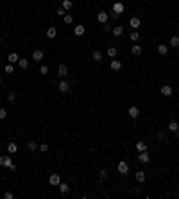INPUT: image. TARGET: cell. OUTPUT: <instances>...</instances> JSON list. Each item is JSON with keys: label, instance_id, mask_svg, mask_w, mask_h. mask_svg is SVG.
I'll use <instances>...</instances> for the list:
<instances>
[{"label": "cell", "instance_id": "obj_22", "mask_svg": "<svg viewBox=\"0 0 179 199\" xmlns=\"http://www.w3.org/2000/svg\"><path fill=\"white\" fill-rule=\"evenodd\" d=\"M168 43H170V47H174V49H179V36H172Z\"/></svg>", "mask_w": 179, "mask_h": 199}, {"label": "cell", "instance_id": "obj_15", "mask_svg": "<svg viewBox=\"0 0 179 199\" xmlns=\"http://www.w3.org/2000/svg\"><path fill=\"white\" fill-rule=\"evenodd\" d=\"M111 33H113V36H115V38H118V36H122V34H124V29H122L120 25H117V27H113V29H111Z\"/></svg>", "mask_w": 179, "mask_h": 199}, {"label": "cell", "instance_id": "obj_4", "mask_svg": "<svg viewBox=\"0 0 179 199\" xmlns=\"http://www.w3.org/2000/svg\"><path fill=\"white\" fill-rule=\"evenodd\" d=\"M127 113H129V117H131L133 120H136V119H138V117H140V110H138V108H136V106H131V108L127 110Z\"/></svg>", "mask_w": 179, "mask_h": 199}, {"label": "cell", "instance_id": "obj_33", "mask_svg": "<svg viewBox=\"0 0 179 199\" xmlns=\"http://www.w3.org/2000/svg\"><path fill=\"white\" fill-rule=\"evenodd\" d=\"M6 74H9V76H11L13 74V72H15V67H13V63H9V65H6Z\"/></svg>", "mask_w": 179, "mask_h": 199}, {"label": "cell", "instance_id": "obj_38", "mask_svg": "<svg viewBox=\"0 0 179 199\" xmlns=\"http://www.w3.org/2000/svg\"><path fill=\"white\" fill-rule=\"evenodd\" d=\"M39 74H43V76H47V74H48V67H45V65H43V67L39 68Z\"/></svg>", "mask_w": 179, "mask_h": 199}, {"label": "cell", "instance_id": "obj_8", "mask_svg": "<svg viewBox=\"0 0 179 199\" xmlns=\"http://www.w3.org/2000/svg\"><path fill=\"white\" fill-rule=\"evenodd\" d=\"M97 20L100 24H108V20H109V15L106 13V11H100L99 15H97Z\"/></svg>", "mask_w": 179, "mask_h": 199}, {"label": "cell", "instance_id": "obj_11", "mask_svg": "<svg viewBox=\"0 0 179 199\" xmlns=\"http://www.w3.org/2000/svg\"><path fill=\"white\" fill-rule=\"evenodd\" d=\"M91 59L95 61V63H100V61H102V52H100V50H93V52H91Z\"/></svg>", "mask_w": 179, "mask_h": 199}, {"label": "cell", "instance_id": "obj_14", "mask_svg": "<svg viewBox=\"0 0 179 199\" xmlns=\"http://www.w3.org/2000/svg\"><path fill=\"white\" fill-rule=\"evenodd\" d=\"M56 36H57V31H56V27H48V29H47V38L54 40Z\"/></svg>", "mask_w": 179, "mask_h": 199}, {"label": "cell", "instance_id": "obj_17", "mask_svg": "<svg viewBox=\"0 0 179 199\" xmlns=\"http://www.w3.org/2000/svg\"><path fill=\"white\" fill-rule=\"evenodd\" d=\"M120 68H122V63H120L118 59H113V61H111V70H115V72H118Z\"/></svg>", "mask_w": 179, "mask_h": 199}, {"label": "cell", "instance_id": "obj_23", "mask_svg": "<svg viewBox=\"0 0 179 199\" xmlns=\"http://www.w3.org/2000/svg\"><path fill=\"white\" fill-rule=\"evenodd\" d=\"M61 7L65 9V11H68V9H72V7H73V2H72V0H63Z\"/></svg>", "mask_w": 179, "mask_h": 199}, {"label": "cell", "instance_id": "obj_40", "mask_svg": "<svg viewBox=\"0 0 179 199\" xmlns=\"http://www.w3.org/2000/svg\"><path fill=\"white\" fill-rule=\"evenodd\" d=\"M57 15H59V16H65V15H66V11H65L63 7H59V9H57Z\"/></svg>", "mask_w": 179, "mask_h": 199}, {"label": "cell", "instance_id": "obj_5", "mask_svg": "<svg viewBox=\"0 0 179 199\" xmlns=\"http://www.w3.org/2000/svg\"><path fill=\"white\" fill-rule=\"evenodd\" d=\"M57 90H59L61 93H66V92L70 90V83H68V81H61L59 85H57Z\"/></svg>", "mask_w": 179, "mask_h": 199}, {"label": "cell", "instance_id": "obj_7", "mask_svg": "<svg viewBox=\"0 0 179 199\" xmlns=\"http://www.w3.org/2000/svg\"><path fill=\"white\" fill-rule=\"evenodd\" d=\"M168 131H172V133H176V135H177V131H179V124H177V120H176V119H172L170 122H168Z\"/></svg>", "mask_w": 179, "mask_h": 199}, {"label": "cell", "instance_id": "obj_37", "mask_svg": "<svg viewBox=\"0 0 179 199\" xmlns=\"http://www.w3.org/2000/svg\"><path fill=\"white\" fill-rule=\"evenodd\" d=\"M7 117V111H6V108H0V120H4Z\"/></svg>", "mask_w": 179, "mask_h": 199}, {"label": "cell", "instance_id": "obj_16", "mask_svg": "<svg viewBox=\"0 0 179 199\" xmlns=\"http://www.w3.org/2000/svg\"><path fill=\"white\" fill-rule=\"evenodd\" d=\"M7 61L15 65V63H18V61H20V58H18V54H16V52H11V54L7 56Z\"/></svg>", "mask_w": 179, "mask_h": 199}, {"label": "cell", "instance_id": "obj_27", "mask_svg": "<svg viewBox=\"0 0 179 199\" xmlns=\"http://www.w3.org/2000/svg\"><path fill=\"white\" fill-rule=\"evenodd\" d=\"M18 67H20V68H23V70H25V68H27V67H29V61H27V59H25V58H20V61H18Z\"/></svg>", "mask_w": 179, "mask_h": 199}, {"label": "cell", "instance_id": "obj_13", "mask_svg": "<svg viewBox=\"0 0 179 199\" xmlns=\"http://www.w3.org/2000/svg\"><path fill=\"white\" fill-rule=\"evenodd\" d=\"M138 160H140V163H149V162H151V158H149V154H147V151L140 153V156H138Z\"/></svg>", "mask_w": 179, "mask_h": 199}, {"label": "cell", "instance_id": "obj_28", "mask_svg": "<svg viewBox=\"0 0 179 199\" xmlns=\"http://www.w3.org/2000/svg\"><path fill=\"white\" fill-rule=\"evenodd\" d=\"M131 52H133V56H140V54H142V47H140V45H133Z\"/></svg>", "mask_w": 179, "mask_h": 199}, {"label": "cell", "instance_id": "obj_43", "mask_svg": "<svg viewBox=\"0 0 179 199\" xmlns=\"http://www.w3.org/2000/svg\"><path fill=\"white\" fill-rule=\"evenodd\" d=\"M0 88H2V79H0Z\"/></svg>", "mask_w": 179, "mask_h": 199}, {"label": "cell", "instance_id": "obj_29", "mask_svg": "<svg viewBox=\"0 0 179 199\" xmlns=\"http://www.w3.org/2000/svg\"><path fill=\"white\" fill-rule=\"evenodd\" d=\"M136 149H138V151H140V153H143V151H147V144H145V142H142V140H140V142H138V144H136Z\"/></svg>", "mask_w": 179, "mask_h": 199}, {"label": "cell", "instance_id": "obj_6", "mask_svg": "<svg viewBox=\"0 0 179 199\" xmlns=\"http://www.w3.org/2000/svg\"><path fill=\"white\" fill-rule=\"evenodd\" d=\"M172 93H174L172 86H168V85L161 86V95H163V97H172Z\"/></svg>", "mask_w": 179, "mask_h": 199}, {"label": "cell", "instance_id": "obj_32", "mask_svg": "<svg viewBox=\"0 0 179 199\" xmlns=\"http://www.w3.org/2000/svg\"><path fill=\"white\" fill-rule=\"evenodd\" d=\"M129 38H131V41H138L140 40V33H138V31H133Z\"/></svg>", "mask_w": 179, "mask_h": 199}, {"label": "cell", "instance_id": "obj_24", "mask_svg": "<svg viewBox=\"0 0 179 199\" xmlns=\"http://www.w3.org/2000/svg\"><path fill=\"white\" fill-rule=\"evenodd\" d=\"M158 52H160L161 56H167V52H168V47H167L165 43H161V45H158Z\"/></svg>", "mask_w": 179, "mask_h": 199}, {"label": "cell", "instance_id": "obj_39", "mask_svg": "<svg viewBox=\"0 0 179 199\" xmlns=\"http://www.w3.org/2000/svg\"><path fill=\"white\" fill-rule=\"evenodd\" d=\"M108 178V169H102L100 171V180H106Z\"/></svg>", "mask_w": 179, "mask_h": 199}, {"label": "cell", "instance_id": "obj_26", "mask_svg": "<svg viewBox=\"0 0 179 199\" xmlns=\"http://www.w3.org/2000/svg\"><path fill=\"white\" fill-rule=\"evenodd\" d=\"M136 181H138V183H143V181H145V172H143V171H138V172H136Z\"/></svg>", "mask_w": 179, "mask_h": 199}, {"label": "cell", "instance_id": "obj_45", "mask_svg": "<svg viewBox=\"0 0 179 199\" xmlns=\"http://www.w3.org/2000/svg\"><path fill=\"white\" fill-rule=\"evenodd\" d=\"M0 61H2V56H0Z\"/></svg>", "mask_w": 179, "mask_h": 199}, {"label": "cell", "instance_id": "obj_1", "mask_svg": "<svg viewBox=\"0 0 179 199\" xmlns=\"http://www.w3.org/2000/svg\"><path fill=\"white\" fill-rule=\"evenodd\" d=\"M118 172L122 174V176H125V174H129V163L127 162H118Z\"/></svg>", "mask_w": 179, "mask_h": 199}, {"label": "cell", "instance_id": "obj_35", "mask_svg": "<svg viewBox=\"0 0 179 199\" xmlns=\"http://www.w3.org/2000/svg\"><path fill=\"white\" fill-rule=\"evenodd\" d=\"M38 149H39L41 153H47V151H48V144H39Z\"/></svg>", "mask_w": 179, "mask_h": 199}, {"label": "cell", "instance_id": "obj_30", "mask_svg": "<svg viewBox=\"0 0 179 199\" xmlns=\"http://www.w3.org/2000/svg\"><path fill=\"white\" fill-rule=\"evenodd\" d=\"M106 54H108L109 58H117V54H118V52H117V49H115V47H109Z\"/></svg>", "mask_w": 179, "mask_h": 199}, {"label": "cell", "instance_id": "obj_2", "mask_svg": "<svg viewBox=\"0 0 179 199\" xmlns=\"http://www.w3.org/2000/svg\"><path fill=\"white\" fill-rule=\"evenodd\" d=\"M48 183H50L52 187H59V183H61V176H59V174H52V176L48 178Z\"/></svg>", "mask_w": 179, "mask_h": 199}, {"label": "cell", "instance_id": "obj_3", "mask_svg": "<svg viewBox=\"0 0 179 199\" xmlns=\"http://www.w3.org/2000/svg\"><path fill=\"white\" fill-rule=\"evenodd\" d=\"M11 158L9 156H0V167H4V169H9L11 167Z\"/></svg>", "mask_w": 179, "mask_h": 199}, {"label": "cell", "instance_id": "obj_42", "mask_svg": "<svg viewBox=\"0 0 179 199\" xmlns=\"http://www.w3.org/2000/svg\"><path fill=\"white\" fill-rule=\"evenodd\" d=\"M4 197H6V199H13V197H15V196H13V194H11V192H6V194H4Z\"/></svg>", "mask_w": 179, "mask_h": 199}, {"label": "cell", "instance_id": "obj_9", "mask_svg": "<svg viewBox=\"0 0 179 199\" xmlns=\"http://www.w3.org/2000/svg\"><path fill=\"white\" fill-rule=\"evenodd\" d=\"M57 74H59V77H66L68 76V67L66 65H59L57 67Z\"/></svg>", "mask_w": 179, "mask_h": 199}, {"label": "cell", "instance_id": "obj_36", "mask_svg": "<svg viewBox=\"0 0 179 199\" xmlns=\"http://www.w3.org/2000/svg\"><path fill=\"white\" fill-rule=\"evenodd\" d=\"M156 137L160 138V140H167V133H165V131H158V133H156Z\"/></svg>", "mask_w": 179, "mask_h": 199}, {"label": "cell", "instance_id": "obj_34", "mask_svg": "<svg viewBox=\"0 0 179 199\" xmlns=\"http://www.w3.org/2000/svg\"><path fill=\"white\" fill-rule=\"evenodd\" d=\"M63 20H65L66 25H70V24L73 22V16H72V15H65V16H63Z\"/></svg>", "mask_w": 179, "mask_h": 199}, {"label": "cell", "instance_id": "obj_21", "mask_svg": "<svg viewBox=\"0 0 179 199\" xmlns=\"http://www.w3.org/2000/svg\"><path fill=\"white\" fill-rule=\"evenodd\" d=\"M73 31H75V36H82L84 34V31H86V27H84V25H75V29H73Z\"/></svg>", "mask_w": 179, "mask_h": 199}, {"label": "cell", "instance_id": "obj_18", "mask_svg": "<svg viewBox=\"0 0 179 199\" xmlns=\"http://www.w3.org/2000/svg\"><path fill=\"white\" fill-rule=\"evenodd\" d=\"M16 99H18V93H16V92H9V93H7V102H9V104H13Z\"/></svg>", "mask_w": 179, "mask_h": 199}, {"label": "cell", "instance_id": "obj_41", "mask_svg": "<svg viewBox=\"0 0 179 199\" xmlns=\"http://www.w3.org/2000/svg\"><path fill=\"white\" fill-rule=\"evenodd\" d=\"M118 16H120V15H117V13H115V11H113V13H109V18H111V20H117Z\"/></svg>", "mask_w": 179, "mask_h": 199}, {"label": "cell", "instance_id": "obj_46", "mask_svg": "<svg viewBox=\"0 0 179 199\" xmlns=\"http://www.w3.org/2000/svg\"><path fill=\"white\" fill-rule=\"evenodd\" d=\"M0 172H2V171H0Z\"/></svg>", "mask_w": 179, "mask_h": 199}, {"label": "cell", "instance_id": "obj_25", "mask_svg": "<svg viewBox=\"0 0 179 199\" xmlns=\"http://www.w3.org/2000/svg\"><path fill=\"white\" fill-rule=\"evenodd\" d=\"M129 25H131L133 29H138V27H140V18H131V20H129Z\"/></svg>", "mask_w": 179, "mask_h": 199}, {"label": "cell", "instance_id": "obj_31", "mask_svg": "<svg viewBox=\"0 0 179 199\" xmlns=\"http://www.w3.org/2000/svg\"><path fill=\"white\" fill-rule=\"evenodd\" d=\"M27 149H29V151H36V149H38V144H36V142H32V140L27 142Z\"/></svg>", "mask_w": 179, "mask_h": 199}, {"label": "cell", "instance_id": "obj_20", "mask_svg": "<svg viewBox=\"0 0 179 199\" xmlns=\"http://www.w3.org/2000/svg\"><path fill=\"white\" fill-rule=\"evenodd\" d=\"M7 153H9V154L18 153V145H16V144H13V142H11V144H7Z\"/></svg>", "mask_w": 179, "mask_h": 199}, {"label": "cell", "instance_id": "obj_12", "mask_svg": "<svg viewBox=\"0 0 179 199\" xmlns=\"http://www.w3.org/2000/svg\"><path fill=\"white\" fill-rule=\"evenodd\" d=\"M41 59H43V50H39V49L34 50V52H32V61H38V63H39Z\"/></svg>", "mask_w": 179, "mask_h": 199}, {"label": "cell", "instance_id": "obj_10", "mask_svg": "<svg viewBox=\"0 0 179 199\" xmlns=\"http://www.w3.org/2000/svg\"><path fill=\"white\" fill-rule=\"evenodd\" d=\"M113 11L117 13V15H122V13H124V4H122V2H115V4H113Z\"/></svg>", "mask_w": 179, "mask_h": 199}, {"label": "cell", "instance_id": "obj_19", "mask_svg": "<svg viewBox=\"0 0 179 199\" xmlns=\"http://www.w3.org/2000/svg\"><path fill=\"white\" fill-rule=\"evenodd\" d=\"M59 192H61L63 196H66V194L70 192V187H68L66 183H59Z\"/></svg>", "mask_w": 179, "mask_h": 199}, {"label": "cell", "instance_id": "obj_44", "mask_svg": "<svg viewBox=\"0 0 179 199\" xmlns=\"http://www.w3.org/2000/svg\"><path fill=\"white\" fill-rule=\"evenodd\" d=\"M0 45H2V38H0Z\"/></svg>", "mask_w": 179, "mask_h": 199}]
</instances>
